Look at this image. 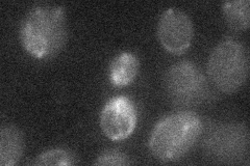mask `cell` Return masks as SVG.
<instances>
[{
    "label": "cell",
    "instance_id": "1",
    "mask_svg": "<svg viewBox=\"0 0 250 166\" xmlns=\"http://www.w3.org/2000/svg\"><path fill=\"white\" fill-rule=\"evenodd\" d=\"M67 39L64 7L36 5L25 15L20 26L22 47L31 56L46 59L57 55Z\"/></svg>",
    "mask_w": 250,
    "mask_h": 166
},
{
    "label": "cell",
    "instance_id": "2",
    "mask_svg": "<svg viewBox=\"0 0 250 166\" xmlns=\"http://www.w3.org/2000/svg\"><path fill=\"white\" fill-rule=\"evenodd\" d=\"M202 132V123L193 111H179L163 117L154 126L149 148L162 162L177 161L196 144Z\"/></svg>",
    "mask_w": 250,
    "mask_h": 166
},
{
    "label": "cell",
    "instance_id": "3",
    "mask_svg": "<svg viewBox=\"0 0 250 166\" xmlns=\"http://www.w3.org/2000/svg\"><path fill=\"white\" fill-rule=\"evenodd\" d=\"M249 55L246 47L232 37H226L210 53L208 75L216 88L232 93L243 86L248 78Z\"/></svg>",
    "mask_w": 250,
    "mask_h": 166
},
{
    "label": "cell",
    "instance_id": "4",
    "mask_svg": "<svg viewBox=\"0 0 250 166\" xmlns=\"http://www.w3.org/2000/svg\"><path fill=\"white\" fill-rule=\"evenodd\" d=\"M165 84L172 101L184 106L200 103L208 92L206 76L194 62L187 60L170 67L165 76Z\"/></svg>",
    "mask_w": 250,
    "mask_h": 166
},
{
    "label": "cell",
    "instance_id": "5",
    "mask_svg": "<svg viewBox=\"0 0 250 166\" xmlns=\"http://www.w3.org/2000/svg\"><path fill=\"white\" fill-rule=\"evenodd\" d=\"M137 108L126 96L109 99L100 113V128L104 135L115 141L126 139L137 126Z\"/></svg>",
    "mask_w": 250,
    "mask_h": 166
},
{
    "label": "cell",
    "instance_id": "6",
    "mask_svg": "<svg viewBox=\"0 0 250 166\" xmlns=\"http://www.w3.org/2000/svg\"><path fill=\"white\" fill-rule=\"evenodd\" d=\"M193 23L185 12L171 7L163 13L158 24V37L164 49L172 54H183L193 41Z\"/></svg>",
    "mask_w": 250,
    "mask_h": 166
},
{
    "label": "cell",
    "instance_id": "7",
    "mask_svg": "<svg viewBox=\"0 0 250 166\" xmlns=\"http://www.w3.org/2000/svg\"><path fill=\"white\" fill-rule=\"evenodd\" d=\"M247 148L248 132L242 125L220 126L206 139V152L216 159H237Z\"/></svg>",
    "mask_w": 250,
    "mask_h": 166
},
{
    "label": "cell",
    "instance_id": "8",
    "mask_svg": "<svg viewBox=\"0 0 250 166\" xmlns=\"http://www.w3.org/2000/svg\"><path fill=\"white\" fill-rule=\"evenodd\" d=\"M23 135L13 125L3 126L0 130V165L13 166L17 164L23 154Z\"/></svg>",
    "mask_w": 250,
    "mask_h": 166
},
{
    "label": "cell",
    "instance_id": "9",
    "mask_svg": "<svg viewBox=\"0 0 250 166\" xmlns=\"http://www.w3.org/2000/svg\"><path fill=\"white\" fill-rule=\"evenodd\" d=\"M139 71V60L135 54L122 52L109 65V81L116 88L129 85L135 80Z\"/></svg>",
    "mask_w": 250,
    "mask_h": 166
},
{
    "label": "cell",
    "instance_id": "10",
    "mask_svg": "<svg viewBox=\"0 0 250 166\" xmlns=\"http://www.w3.org/2000/svg\"><path fill=\"white\" fill-rule=\"evenodd\" d=\"M222 12L226 22L232 29L243 31L249 27L250 2L248 0L223 2Z\"/></svg>",
    "mask_w": 250,
    "mask_h": 166
},
{
    "label": "cell",
    "instance_id": "11",
    "mask_svg": "<svg viewBox=\"0 0 250 166\" xmlns=\"http://www.w3.org/2000/svg\"><path fill=\"white\" fill-rule=\"evenodd\" d=\"M76 163L75 156L64 148H52L39 155L33 162L34 165L38 166H49V165H73Z\"/></svg>",
    "mask_w": 250,
    "mask_h": 166
},
{
    "label": "cell",
    "instance_id": "12",
    "mask_svg": "<svg viewBox=\"0 0 250 166\" xmlns=\"http://www.w3.org/2000/svg\"><path fill=\"white\" fill-rule=\"evenodd\" d=\"M129 158L124 153L117 149H109L101 153L95 161V165H128L130 164Z\"/></svg>",
    "mask_w": 250,
    "mask_h": 166
}]
</instances>
